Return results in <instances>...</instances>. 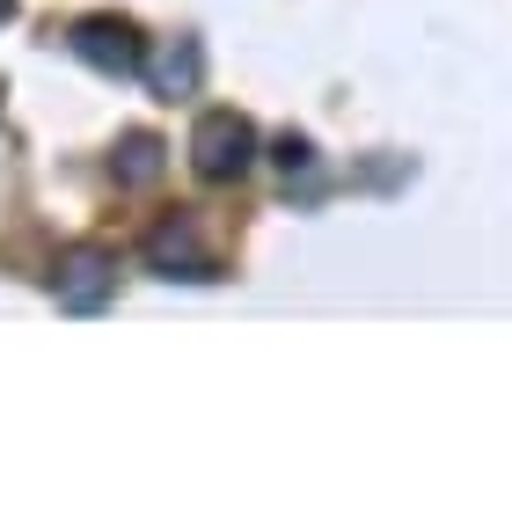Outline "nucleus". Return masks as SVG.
I'll list each match as a JSON object with an SVG mask.
<instances>
[{
  "label": "nucleus",
  "mask_w": 512,
  "mask_h": 512,
  "mask_svg": "<svg viewBox=\"0 0 512 512\" xmlns=\"http://www.w3.org/2000/svg\"><path fill=\"white\" fill-rule=\"evenodd\" d=\"M249 161H256V125L242 110H205L191 132V169L205 183H235V176H249Z\"/></svg>",
  "instance_id": "1"
},
{
  "label": "nucleus",
  "mask_w": 512,
  "mask_h": 512,
  "mask_svg": "<svg viewBox=\"0 0 512 512\" xmlns=\"http://www.w3.org/2000/svg\"><path fill=\"white\" fill-rule=\"evenodd\" d=\"M66 44H74L96 74H139V66H147V37H139L125 15H81Z\"/></svg>",
  "instance_id": "2"
},
{
  "label": "nucleus",
  "mask_w": 512,
  "mask_h": 512,
  "mask_svg": "<svg viewBox=\"0 0 512 512\" xmlns=\"http://www.w3.org/2000/svg\"><path fill=\"white\" fill-rule=\"evenodd\" d=\"M52 293H59V308L96 315L103 300L118 293V256H110V249H66L59 271H52Z\"/></svg>",
  "instance_id": "3"
},
{
  "label": "nucleus",
  "mask_w": 512,
  "mask_h": 512,
  "mask_svg": "<svg viewBox=\"0 0 512 512\" xmlns=\"http://www.w3.org/2000/svg\"><path fill=\"white\" fill-rule=\"evenodd\" d=\"M147 264H154L161 278H220V264L198 249V235H191V227H176V220L147 235Z\"/></svg>",
  "instance_id": "4"
},
{
  "label": "nucleus",
  "mask_w": 512,
  "mask_h": 512,
  "mask_svg": "<svg viewBox=\"0 0 512 512\" xmlns=\"http://www.w3.org/2000/svg\"><path fill=\"white\" fill-rule=\"evenodd\" d=\"M154 176H161V139L154 132H132L125 147H118V183L139 191V183H154Z\"/></svg>",
  "instance_id": "5"
},
{
  "label": "nucleus",
  "mask_w": 512,
  "mask_h": 512,
  "mask_svg": "<svg viewBox=\"0 0 512 512\" xmlns=\"http://www.w3.org/2000/svg\"><path fill=\"white\" fill-rule=\"evenodd\" d=\"M191 81H198V44H176V52L161 59V88H169V96H183Z\"/></svg>",
  "instance_id": "6"
},
{
  "label": "nucleus",
  "mask_w": 512,
  "mask_h": 512,
  "mask_svg": "<svg viewBox=\"0 0 512 512\" xmlns=\"http://www.w3.org/2000/svg\"><path fill=\"white\" fill-rule=\"evenodd\" d=\"M308 161H315V154H308V139H278V169H286V176H293V169H308Z\"/></svg>",
  "instance_id": "7"
},
{
  "label": "nucleus",
  "mask_w": 512,
  "mask_h": 512,
  "mask_svg": "<svg viewBox=\"0 0 512 512\" xmlns=\"http://www.w3.org/2000/svg\"><path fill=\"white\" fill-rule=\"evenodd\" d=\"M8 15H15V0H0V22H8Z\"/></svg>",
  "instance_id": "8"
}]
</instances>
